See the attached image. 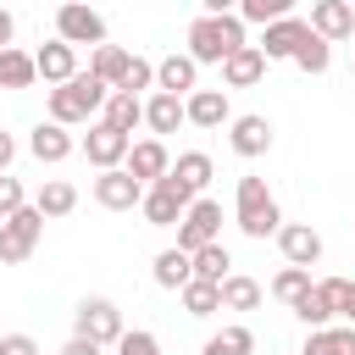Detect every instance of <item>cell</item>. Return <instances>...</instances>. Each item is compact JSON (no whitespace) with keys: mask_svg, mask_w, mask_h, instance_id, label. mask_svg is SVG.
I'll return each instance as SVG.
<instances>
[{"mask_svg":"<svg viewBox=\"0 0 355 355\" xmlns=\"http://www.w3.org/2000/svg\"><path fill=\"white\" fill-rule=\"evenodd\" d=\"M194 72H200L194 55H166V61L155 67V83H161L166 94H183V100H189V94H194Z\"/></svg>","mask_w":355,"mask_h":355,"instance_id":"cell-22","label":"cell"},{"mask_svg":"<svg viewBox=\"0 0 355 355\" xmlns=\"http://www.w3.org/2000/svg\"><path fill=\"white\" fill-rule=\"evenodd\" d=\"M78 6H89V0H78Z\"/></svg>","mask_w":355,"mask_h":355,"instance_id":"cell-47","label":"cell"},{"mask_svg":"<svg viewBox=\"0 0 355 355\" xmlns=\"http://www.w3.org/2000/svg\"><path fill=\"white\" fill-rule=\"evenodd\" d=\"M61 355H100V344H94V338H78V333H72V338L61 344Z\"/></svg>","mask_w":355,"mask_h":355,"instance_id":"cell-42","label":"cell"},{"mask_svg":"<svg viewBox=\"0 0 355 355\" xmlns=\"http://www.w3.org/2000/svg\"><path fill=\"white\" fill-rule=\"evenodd\" d=\"M22 205H28V200H22V183H17V178H6V172H0V222H6V216H11V211H22Z\"/></svg>","mask_w":355,"mask_h":355,"instance_id":"cell-40","label":"cell"},{"mask_svg":"<svg viewBox=\"0 0 355 355\" xmlns=\"http://www.w3.org/2000/svg\"><path fill=\"white\" fill-rule=\"evenodd\" d=\"M28 150H33V155H39L44 166H55V161H67V155H72L78 144H72V133H67L61 122H39V128L28 133Z\"/></svg>","mask_w":355,"mask_h":355,"instance_id":"cell-17","label":"cell"},{"mask_svg":"<svg viewBox=\"0 0 355 355\" xmlns=\"http://www.w3.org/2000/svg\"><path fill=\"white\" fill-rule=\"evenodd\" d=\"M11 33H17V17L0 6V50H11Z\"/></svg>","mask_w":355,"mask_h":355,"instance_id":"cell-43","label":"cell"},{"mask_svg":"<svg viewBox=\"0 0 355 355\" xmlns=\"http://www.w3.org/2000/svg\"><path fill=\"white\" fill-rule=\"evenodd\" d=\"M178 294H183V311H189V316H211V311H222V283H200V277H189Z\"/></svg>","mask_w":355,"mask_h":355,"instance_id":"cell-27","label":"cell"},{"mask_svg":"<svg viewBox=\"0 0 355 355\" xmlns=\"http://www.w3.org/2000/svg\"><path fill=\"white\" fill-rule=\"evenodd\" d=\"M94 200H100L105 211H133V205H144V183H139L128 166H111V172L94 178Z\"/></svg>","mask_w":355,"mask_h":355,"instance_id":"cell-9","label":"cell"},{"mask_svg":"<svg viewBox=\"0 0 355 355\" xmlns=\"http://www.w3.org/2000/svg\"><path fill=\"white\" fill-rule=\"evenodd\" d=\"M0 355H39V344H33L28 333H6V338H0Z\"/></svg>","mask_w":355,"mask_h":355,"instance_id":"cell-41","label":"cell"},{"mask_svg":"<svg viewBox=\"0 0 355 355\" xmlns=\"http://www.w3.org/2000/svg\"><path fill=\"white\" fill-rule=\"evenodd\" d=\"M250 39H244V17L239 11H227V17H200V22H189V55L205 67V61H227L233 50H244Z\"/></svg>","mask_w":355,"mask_h":355,"instance_id":"cell-2","label":"cell"},{"mask_svg":"<svg viewBox=\"0 0 355 355\" xmlns=\"http://www.w3.org/2000/svg\"><path fill=\"white\" fill-rule=\"evenodd\" d=\"M222 305H227V311H255V305H261V283L244 277V272H227V277H222Z\"/></svg>","mask_w":355,"mask_h":355,"instance_id":"cell-26","label":"cell"},{"mask_svg":"<svg viewBox=\"0 0 355 355\" xmlns=\"http://www.w3.org/2000/svg\"><path fill=\"white\" fill-rule=\"evenodd\" d=\"M128 61H133L128 50H116V44H94V61H89V72H94L100 83H111V89H116V83H122V72H128Z\"/></svg>","mask_w":355,"mask_h":355,"instance_id":"cell-30","label":"cell"},{"mask_svg":"<svg viewBox=\"0 0 355 355\" xmlns=\"http://www.w3.org/2000/svg\"><path fill=\"white\" fill-rule=\"evenodd\" d=\"M311 33H322L327 44L333 39H355V6H344V0H311Z\"/></svg>","mask_w":355,"mask_h":355,"instance_id":"cell-12","label":"cell"},{"mask_svg":"<svg viewBox=\"0 0 355 355\" xmlns=\"http://www.w3.org/2000/svg\"><path fill=\"white\" fill-rule=\"evenodd\" d=\"M55 39H67V44H105V17H100L94 6L61 0V11H55Z\"/></svg>","mask_w":355,"mask_h":355,"instance_id":"cell-6","label":"cell"},{"mask_svg":"<svg viewBox=\"0 0 355 355\" xmlns=\"http://www.w3.org/2000/svg\"><path fill=\"white\" fill-rule=\"evenodd\" d=\"M33 67H39V78H44V83H67V78H78V55H72V44H67V39H50V44L33 55Z\"/></svg>","mask_w":355,"mask_h":355,"instance_id":"cell-18","label":"cell"},{"mask_svg":"<svg viewBox=\"0 0 355 355\" xmlns=\"http://www.w3.org/2000/svg\"><path fill=\"white\" fill-rule=\"evenodd\" d=\"M216 233H222V205L216 200H194L189 211H183V222H178V250H205V244H216Z\"/></svg>","mask_w":355,"mask_h":355,"instance_id":"cell-7","label":"cell"},{"mask_svg":"<svg viewBox=\"0 0 355 355\" xmlns=\"http://www.w3.org/2000/svg\"><path fill=\"white\" fill-rule=\"evenodd\" d=\"M189 277H194L189 250H161V255H155V283H161V288H183Z\"/></svg>","mask_w":355,"mask_h":355,"instance_id":"cell-25","label":"cell"},{"mask_svg":"<svg viewBox=\"0 0 355 355\" xmlns=\"http://www.w3.org/2000/svg\"><path fill=\"white\" fill-rule=\"evenodd\" d=\"M144 122H150V133H178V122H189V111H183V94H150L144 100Z\"/></svg>","mask_w":355,"mask_h":355,"instance_id":"cell-21","label":"cell"},{"mask_svg":"<svg viewBox=\"0 0 355 355\" xmlns=\"http://www.w3.org/2000/svg\"><path fill=\"white\" fill-rule=\"evenodd\" d=\"M150 83H155V67H150V61H144V55H133V61H128V72H122V83H116V89H122V94H139V89H150Z\"/></svg>","mask_w":355,"mask_h":355,"instance_id":"cell-37","label":"cell"},{"mask_svg":"<svg viewBox=\"0 0 355 355\" xmlns=\"http://www.w3.org/2000/svg\"><path fill=\"white\" fill-rule=\"evenodd\" d=\"M227 144H233L244 161H255V155H266V150H272V122H266V116H255V111H250V116H233Z\"/></svg>","mask_w":355,"mask_h":355,"instance_id":"cell-15","label":"cell"},{"mask_svg":"<svg viewBox=\"0 0 355 355\" xmlns=\"http://www.w3.org/2000/svg\"><path fill=\"white\" fill-rule=\"evenodd\" d=\"M300 355H355V327H311Z\"/></svg>","mask_w":355,"mask_h":355,"instance_id":"cell-24","label":"cell"},{"mask_svg":"<svg viewBox=\"0 0 355 355\" xmlns=\"http://www.w3.org/2000/svg\"><path fill=\"white\" fill-rule=\"evenodd\" d=\"M194 200H200V194H194L178 172H166L161 183H150V189H144V205H139V211H144V222H150V227H178V222H183V211H189Z\"/></svg>","mask_w":355,"mask_h":355,"instance_id":"cell-4","label":"cell"},{"mask_svg":"<svg viewBox=\"0 0 355 355\" xmlns=\"http://www.w3.org/2000/svg\"><path fill=\"white\" fill-rule=\"evenodd\" d=\"M305 33H311V22L283 17V22H272V28L261 33V55H266V61H294V50L305 44Z\"/></svg>","mask_w":355,"mask_h":355,"instance_id":"cell-13","label":"cell"},{"mask_svg":"<svg viewBox=\"0 0 355 355\" xmlns=\"http://www.w3.org/2000/svg\"><path fill=\"white\" fill-rule=\"evenodd\" d=\"M261 78H266L261 44H244V50H233V55L222 61V83H227V89H250V83H261Z\"/></svg>","mask_w":355,"mask_h":355,"instance_id":"cell-16","label":"cell"},{"mask_svg":"<svg viewBox=\"0 0 355 355\" xmlns=\"http://www.w3.org/2000/svg\"><path fill=\"white\" fill-rule=\"evenodd\" d=\"M105 100H111V83H100L94 72H78V78L50 89V122H61V128L89 122L94 111H105Z\"/></svg>","mask_w":355,"mask_h":355,"instance_id":"cell-1","label":"cell"},{"mask_svg":"<svg viewBox=\"0 0 355 355\" xmlns=\"http://www.w3.org/2000/svg\"><path fill=\"white\" fill-rule=\"evenodd\" d=\"M205 6V17H227V11H239V0H200Z\"/></svg>","mask_w":355,"mask_h":355,"instance_id":"cell-45","label":"cell"},{"mask_svg":"<svg viewBox=\"0 0 355 355\" xmlns=\"http://www.w3.org/2000/svg\"><path fill=\"white\" fill-rule=\"evenodd\" d=\"M33 205H39L44 216H67V211L78 205V189H72V183H61V178H50V183L33 194Z\"/></svg>","mask_w":355,"mask_h":355,"instance_id":"cell-31","label":"cell"},{"mask_svg":"<svg viewBox=\"0 0 355 355\" xmlns=\"http://www.w3.org/2000/svg\"><path fill=\"white\" fill-rule=\"evenodd\" d=\"M327 288H333L338 316H349V322H355V277H327Z\"/></svg>","mask_w":355,"mask_h":355,"instance_id":"cell-39","label":"cell"},{"mask_svg":"<svg viewBox=\"0 0 355 355\" xmlns=\"http://www.w3.org/2000/svg\"><path fill=\"white\" fill-rule=\"evenodd\" d=\"M344 6H355V0H344Z\"/></svg>","mask_w":355,"mask_h":355,"instance_id":"cell-46","label":"cell"},{"mask_svg":"<svg viewBox=\"0 0 355 355\" xmlns=\"http://www.w3.org/2000/svg\"><path fill=\"white\" fill-rule=\"evenodd\" d=\"M122 333H128V327H122V311H116L111 300H100V294H94V300H83V305H78V338H94V344L105 349V344H116Z\"/></svg>","mask_w":355,"mask_h":355,"instance_id":"cell-8","label":"cell"},{"mask_svg":"<svg viewBox=\"0 0 355 355\" xmlns=\"http://www.w3.org/2000/svg\"><path fill=\"white\" fill-rule=\"evenodd\" d=\"M116 355H161V338H155V333H144V327H133V333H122V338H116Z\"/></svg>","mask_w":355,"mask_h":355,"instance_id":"cell-38","label":"cell"},{"mask_svg":"<svg viewBox=\"0 0 355 355\" xmlns=\"http://www.w3.org/2000/svg\"><path fill=\"white\" fill-rule=\"evenodd\" d=\"M189 261H194V277H200V283H222L227 266H233V255H227L222 244H205V250H194Z\"/></svg>","mask_w":355,"mask_h":355,"instance_id":"cell-32","label":"cell"},{"mask_svg":"<svg viewBox=\"0 0 355 355\" xmlns=\"http://www.w3.org/2000/svg\"><path fill=\"white\" fill-rule=\"evenodd\" d=\"M39 239H44V211H39V205L11 211V216L0 222V261H6V266L28 261V255L39 250Z\"/></svg>","mask_w":355,"mask_h":355,"instance_id":"cell-5","label":"cell"},{"mask_svg":"<svg viewBox=\"0 0 355 355\" xmlns=\"http://www.w3.org/2000/svg\"><path fill=\"white\" fill-rule=\"evenodd\" d=\"M239 227H244L250 239H266V233H277V227H283L277 200H272L266 178H255V172H244V178H239Z\"/></svg>","mask_w":355,"mask_h":355,"instance_id":"cell-3","label":"cell"},{"mask_svg":"<svg viewBox=\"0 0 355 355\" xmlns=\"http://www.w3.org/2000/svg\"><path fill=\"white\" fill-rule=\"evenodd\" d=\"M277 244H283V261L288 266H316L322 261V233L311 222H283L277 227Z\"/></svg>","mask_w":355,"mask_h":355,"instance_id":"cell-11","label":"cell"},{"mask_svg":"<svg viewBox=\"0 0 355 355\" xmlns=\"http://www.w3.org/2000/svg\"><path fill=\"white\" fill-rule=\"evenodd\" d=\"M128 150H133V139H128V133H116L111 122H94V128L83 133V155H89L100 172L122 166V161H128Z\"/></svg>","mask_w":355,"mask_h":355,"instance_id":"cell-10","label":"cell"},{"mask_svg":"<svg viewBox=\"0 0 355 355\" xmlns=\"http://www.w3.org/2000/svg\"><path fill=\"white\" fill-rule=\"evenodd\" d=\"M288 11H294V0H239V17H244V22H261V28L283 22Z\"/></svg>","mask_w":355,"mask_h":355,"instance_id":"cell-35","label":"cell"},{"mask_svg":"<svg viewBox=\"0 0 355 355\" xmlns=\"http://www.w3.org/2000/svg\"><path fill=\"white\" fill-rule=\"evenodd\" d=\"M100 122H111L116 133H128V139H133V128L144 122V100H139V94H122V89H111V100H105Z\"/></svg>","mask_w":355,"mask_h":355,"instance_id":"cell-23","label":"cell"},{"mask_svg":"<svg viewBox=\"0 0 355 355\" xmlns=\"http://www.w3.org/2000/svg\"><path fill=\"white\" fill-rule=\"evenodd\" d=\"M305 288H311V266H283V272L272 277V294H277L283 305H294Z\"/></svg>","mask_w":355,"mask_h":355,"instance_id":"cell-36","label":"cell"},{"mask_svg":"<svg viewBox=\"0 0 355 355\" xmlns=\"http://www.w3.org/2000/svg\"><path fill=\"white\" fill-rule=\"evenodd\" d=\"M33 78H39L33 55H22V50H0V89H33Z\"/></svg>","mask_w":355,"mask_h":355,"instance_id":"cell-28","label":"cell"},{"mask_svg":"<svg viewBox=\"0 0 355 355\" xmlns=\"http://www.w3.org/2000/svg\"><path fill=\"white\" fill-rule=\"evenodd\" d=\"M294 67H300V72H311V78H322V72L333 67V44H327L322 33H305V44L294 50Z\"/></svg>","mask_w":355,"mask_h":355,"instance_id":"cell-29","label":"cell"},{"mask_svg":"<svg viewBox=\"0 0 355 355\" xmlns=\"http://www.w3.org/2000/svg\"><path fill=\"white\" fill-rule=\"evenodd\" d=\"M250 349H255V333H250V327H222V333L205 338L200 355H250Z\"/></svg>","mask_w":355,"mask_h":355,"instance_id":"cell-33","label":"cell"},{"mask_svg":"<svg viewBox=\"0 0 355 355\" xmlns=\"http://www.w3.org/2000/svg\"><path fill=\"white\" fill-rule=\"evenodd\" d=\"M183 111H189L194 128H222L227 122V89H194L183 100Z\"/></svg>","mask_w":355,"mask_h":355,"instance_id":"cell-19","label":"cell"},{"mask_svg":"<svg viewBox=\"0 0 355 355\" xmlns=\"http://www.w3.org/2000/svg\"><path fill=\"white\" fill-rule=\"evenodd\" d=\"M122 166L150 189V183H161V178L172 172V155H166V144H161V139H144V144H133V150H128V161H122Z\"/></svg>","mask_w":355,"mask_h":355,"instance_id":"cell-14","label":"cell"},{"mask_svg":"<svg viewBox=\"0 0 355 355\" xmlns=\"http://www.w3.org/2000/svg\"><path fill=\"white\" fill-rule=\"evenodd\" d=\"M288 311H294L305 327H327V322L338 316V305H333V288H327V283H311V288H305V294H300Z\"/></svg>","mask_w":355,"mask_h":355,"instance_id":"cell-20","label":"cell"},{"mask_svg":"<svg viewBox=\"0 0 355 355\" xmlns=\"http://www.w3.org/2000/svg\"><path fill=\"white\" fill-rule=\"evenodd\" d=\"M172 172L200 194V189L211 183V155H205V150H189V155H178V161H172Z\"/></svg>","mask_w":355,"mask_h":355,"instance_id":"cell-34","label":"cell"},{"mask_svg":"<svg viewBox=\"0 0 355 355\" xmlns=\"http://www.w3.org/2000/svg\"><path fill=\"white\" fill-rule=\"evenodd\" d=\"M11 161H17V139H11V133H6V128H0V172H6V166H11Z\"/></svg>","mask_w":355,"mask_h":355,"instance_id":"cell-44","label":"cell"}]
</instances>
